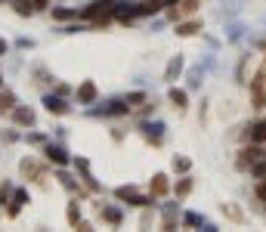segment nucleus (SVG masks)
Returning a JSON list of instances; mask_svg holds the SVG:
<instances>
[{"label": "nucleus", "mask_w": 266, "mask_h": 232, "mask_svg": "<svg viewBox=\"0 0 266 232\" xmlns=\"http://www.w3.org/2000/svg\"><path fill=\"white\" fill-rule=\"evenodd\" d=\"M251 99H254V108L266 105V65L254 74V81H251Z\"/></svg>", "instance_id": "nucleus-1"}, {"label": "nucleus", "mask_w": 266, "mask_h": 232, "mask_svg": "<svg viewBox=\"0 0 266 232\" xmlns=\"http://www.w3.org/2000/svg\"><path fill=\"white\" fill-rule=\"evenodd\" d=\"M263 155H266V152L260 149V142H254L251 149H245V152H242V158H239V167H248V164H254V161H260V158H263Z\"/></svg>", "instance_id": "nucleus-2"}, {"label": "nucleus", "mask_w": 266, "mask_h": 232, "mask_svg": "<svg viewBox=\"0 0 266 232\" xmlns=\"http://www.w3.org/2000/svg\"><path fill=\"white\" fill-rule=\"evenodd\" d=\"M13 121H16V124H25V127H28V124L34 121V111H31V108H16V111H13Z\"/></svg>", "instance_id": "nucleus-3"}, {"label": "nucleus", "mask_w": 266, "mask_h": 232, "mask_svg": "<svg viewBox=\"0 0 266 232\" xmlns=\"http://www.w3.org/2000/svg\"><path fill=\"white\" fill-rule=\"evenodd\" d=\"M248 136H251V142H266V121H257Z\"/></svg>", "instance_id": "nucleus-4"}, {"label": "nucleus", "mask_w": 266, "mask_h": 232, "mask_svg": "<svg viewBox=\"0 0 266 232\" xmlns=\"http://www.w3.org/2000/svg\"><path fill=\"white\" fill-rule=\"evenodd\" d=\"M78 99H81V102H93V99H96V84L87 81V84L78 90Z\"/></svg>", "instance_id": "nucleus-5"}, {"label": "nucleus", "mask_w": 266, "mask_h": 232, "mask_svg": "<svg viewBox=\"0 0 266 232\" xmlns=\"http://www.w3.org/2000/svg\"><path fill=\"white\" fill-rule=\"evenodd\" d=\"M152 192H155V195H164L167 192V180L158 173V177H152Z\"/></svg>", "instance_id": "nucleus-6"}, {"label": "nucleus", "mask_w": 266, "mask_h": 232, "mask_svg": "<svg viewBox=\"0 0 266 232\" xmlns=\"http://www.w3.org/2000/svg\"><path fill=\"white\" fill-rule=\"evenodd\" d=\"M47 108H50V111H56V114H65V111H68V105H65L62 99H53V96L47 99Z\"/></svg>", "instance_id": "nucleus-7"}, {"label": "nucleus", "mask_w": 266, "mask_h": 232, "mask_svg": "<svg viewBox=\"0 0 266 232\" xmlns=\"http://www.w3.org/2000/svg\"><path fill=\"white\" fill-rule=\"evenodd\" d=\"M251 173H254L257 180H266V158H260V161H254V164H251Z\"/></svg>", "instance_id": "nucleus-8"}, {"label": "nucleus", "mask_w": 266, "mask_h": 232, "mask_svg": "<svg viewBox=\"0 0 266 232\" xmlns=\"http://www.w3.org/2000/svg\"><path fill=\"white\" fill-rule=\"evenodd\" d=\"M47 155H50V161H56V164H68V158H65V152H62V149H53V146H50Z\"/></svg>", "instance_id": "nucleus-9"}, {"label": "nucleus", "mask_w": 266, "mask_h": 232, "mask_svg": "<svg viewBox=\"0 0 266 232\" xmlns=\"http://www.w3.org/2000/svg\"><path fill=\"white\" fill-rule=\"evenodd\" d=\"M170 102H173L176 108H186V93H183V90H170Z\"/></svg>", "instance_id": "nucleus-10"}, {"label": "nucleus", "mask_w": 266, "mask_h": 232, "mask_svg": "<svg viewBox=\"0 0 266 232\" xmlns=\"http://www.w3.org/2000/svg\"><path fill=\"white\" fill-rule=\"evenodd\" d=\"M13 102H16V96H13L10 90L0 93V111H4V108H13Z\"/></svg>", "instance_id": "nucleus-11"}, {"label": "nucleus", "mask_w": 266, "mask_h": 232, "mask_svg": "<svg viewBox=\"0 0 266 232\" xmlns=\"http://www.w3.org/2000/svg\"><path fill=\"white\" fill-rule=\"evenodd\" d=\"M192 192V180H180L176 183V195H189Z\"/></svg>", "instance_id": "nucleus-12"}, {"label": "nucleus", "mask_w": 266, "mask_h": 232, "mask_svg": "<svg viewBox=\"0 0 266 232\" xmlns=\"http://www.w3.org/2000/svg\"><path fill=\"white\" fill-rule=\"evenodd\" d=\"M102 217H105L108 223H121V211H115V208H108V211H102Z\"/></svg>", "instance_id": "nucleus-13"}, {"label": "nucleus", "mask_w": 266, "mask_h": 232, "mask_svg": "<svg viewBox=\"0 0 266 232\" xmlns=\"http://www.w3.org/2000/svg\"><path fill=\"white\" fill-rule=\"evenodd\" d=\"M180 68H183V59H173V62L167 65V77H176V74H180Z\"/></svg>", "instance_id": "nucleus-14"}, {"label": "nucleus", "mask_w": 266, "mask_h": 232, "mask_svg": "<svg viewBox=\"0 0 266 232\" xmlns=\"http://www.w3.org/2000/svg\"><path fill=\"white\" fill-rule=\"evenodd\" d=\"M16 13L28 16V13H31V0H16Z\"/></svg>", "instance_id": "nucleus-15"}, {"label": "nucleus", "mask_w": 266, "mask_h": 232, "mask_svg": "<svg viewBox=\"0 0 266 232\" xmlns=\"http://www.w3.org/2000/svg\"><path fill=\"white\" fill-rule=\"evenodd\" d=\"M195 31H198V25H192V22H186V25H180V31H176V34L189 37V34H195Z\"/></svg>", "instance_id": "nucleus-16"}, {"label": "nucleus", "mask_w": 266, "mask_h": 232, "mask_svg": "<svg viewBox=\"0 0 266 232\" xmlns=\"http://www.w3.org/2000/svg\"><path fill=\"white\" fill-rule=\"evenodd\" d=\"M68 220H71L74 226H78V220H81V211H78V205H71V208H68Z\"/></svg>", "instance_id": "nucleus-17"}, {"label": "nucleus", "mask_w": 266, "mask_h": 232, "mask_svg": "<svg viewBox=\"0 0 266 232\" xmlns=\"http://www.w3.org/2000/svg\"><path fill=\"white\" fill-rule=\"evenodd\" d=\"M257 198H260V201H266V180L257 186Z\"/></svg>", "instance_id": "nucleus-18"}, {"label": "nucleus", "mask_w": 266, "mask_h": 232, "mask_svg": "<svg viewBox=\"0 0 266 232\" xmlns=\"http://www.w3.org/2000/svg\"><path fill=\"white\" fill-rule=\"evenodd\" d=\"M53 16H56V19H71V16H74V13H71V10H56V13H53Z\"/></svg>", "instance_id": "nucleus-19"}, {"label": "nucleus", "mask_w": 266, "mask_h": 232, "mask_svg": "<svg viewBox=\"0 0 266 232\" xmlns=\"http://www.w3.org/2000/svg\"><path fill=\"white\" fill-rule=\"evenodd\" d=\"M173 167H176V170H189V161H186V158H176Z\"/></svg>", "instance_id": "nucleus-20"}, {"label": "nucleus", "mask_w": 266, "mask_h": 232, "mask_svg": "<svg viewBox=\"0 0 266 232\" xmlns=\"http://www.w3.org/2000/svg\"><path fill=\"white\" fill-rule=\"evenodd\" d=\"M4 53H7V44H4V41H0V56H4Z\"/></svg>", "instance_id": "nucleus-21"}, {"label": "nucleus", "mask_w": 266, "mask_h": 232, "mask_svg": "<svg viewBox=\"0 0 266 232\" xmlns=\"http://www.w3.org/2000/svg\"><path fill=\"white\" fill-rule=\"evenodd\" d=\"M0 87H4V81H0Z\"/></svg>", "instance_id": "nucleus-22"}]
</instances>
